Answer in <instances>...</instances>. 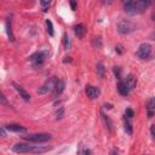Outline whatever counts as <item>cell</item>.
<instances>
[{
    "label": "cell",
    "mask_w": 155,
    "mask_h": 155,
    "mask_svg": "<svg viewBox=\"0 0 155 155\" xmlns=\"http://www.w3.org/2000/svg\"><path fill=\"white\" fill-rule=\"evenodd\" d=\"M150 6V0H126L124 2V10L130 15L142 13Z\"/></svg>",
    "instance_id": "obj_1"
},
{
    "label": "cell",
    "mask_w": 155,
    "mask_h": 155,
    "mask_svg": "<svg viewBox=\"0 0 155 155\" xmlns=\"http://www.w3.org/2000/svg\"><path fill=\"white\" fill-rule=\"evenodd\" d=\"M12 150L15 153H19V154H23V153H45L47 150H50V148H46V147H39V145H30V144H27V143H17L12 147Z\"/></svg>",
    "instance_id": "obj_2"
},
{
    "label": "cell",
    "mask_w": 155,
    "mask_h": 155,
    "mask_svg": "<svg viewBox=\"0 0 155 155\" xmlns=\"http://www.w3.org/2000/svg\"><path fill=\"white\" fill-rule=\"evenodd\" d=\"M117 31L122 35H127V34H131L136 30L137 25L134 23H132L131 21H127V19H121L119 23H117Z\"/></svg>",
    "instance_id": "obj_3"
},
{
    "label": "cell",
    "mask_w": 155,
    "mask_h": 155,
    "mask_svg": "<svg viewBox=\"0 0 155 155\" xmlns=\"http://www.w3.org/2000/svg\"><path fill=\"white\" fill-rule=\"evenodd\" d=\"M46 54H47L46 51H38V52H35V53H33V54L30 56L29 61L31 62L33 67H35V68H36V67H40V65H42V63L45 62Z\"/></svg>",
    "instance_id": "obj_4"
},
{
    "label": "cell",
    "mask_w": 155,
    "mask_h": 155,
    "mask_svg": "<svg viewBox=\"0 0 155 155\" xmlns=\"http://www.w3.org/2000/svg\"><path fill=\"white\" fill-rule=\"evenodd\" d=\"M25 139L29 142H34V143H45L51 139V134L50 133H35V134L27 136Z\"/></svg>",
    "instance_id": "obj_5"
},
{
    "label": "cell",
    "mask_w": 155,
    "mask_h": 155,
    "mask_svg": "<svg viewBox=\"0 0 155 155\" xmlns=\"http://www.w3.org/2000/svg\"><path fill=\"white\" fill-rule=\"evenodd\" d=\"M150 53H151V46H150L149 44H147V42L140 44L139 47H138V50H137V52H136V54H137V57H138L139 59H145V58H148V57L150 56Z\"/></svg>",
    "instance_id": "obj_6"
},
{
    "label": "cell",
    "mask_w": 155,
    "mask_h": 155,
    "mask_svg": "<svg viewBox=\"0 0 155 155\" xmlns=\"http://www.w3.org/2000/svg\"><path fill=\"white\" fill-rule=\"evenodd\" d=\"M56 81H57L56 79H52V80L47 81L45 85H42L41 87H39V88L36 90L38 94H46V93H48V92L53 91V88H54V85H56Z\"/></svg>",
    "instance_id": "obj_7"
},
{
    "label": "cell",
    "mask_w": 155,
    "mask_h": 155,
    "mask_svg": "<svg viewBox=\"0 0 155 155\" xmlns=\"http://www.w3.org/2000/svg\"><path fill=\"white\" fill-rule=\"evenodd\" d=\"M86 94H87L88 98L96 99V98L99 97L101 91H99L97 87H94V86H87V87H86Z\"/></svg>",
    "instance_id": "obj_8"
},
{
    "label": "cell",
    "mask_w": 155,
    "mask_h": 155,
    "mask_svg": "<svg viewBox=\"0 0 155 155\" xmlns=\"http://www.w3.org/2000/svg\"><path fill=\"white\" fill-rule=\"evenodd\" d=\"M64 87H65L64 81L63 80H57L56 81V85H54V88H53V97L57 98L64 91Z\"/></svg>",
    "instance_id": "obj_9"
},
{
    "label": "cell",
    "mask_w": 155,
    "mask_h": 155,
    "mask_svg": "<svg viewBox=\"0 0 155 155\" xmlns=\"http://www.w3.org/2000/svg\"><path fill=\"white\" fill-rule=\"evenodd\" d=\"M5 127H6L8 131H11V132H16V133H25V132H27V128L23 127V126H21V125H18V124L6 125Z\"/></svg>",
    "instance_id": "obj_10"
},
{
    "label": "cell",
    "mask_w": 155,
    "mask_h": 155,
    "mask_svg": "<svg viewBox=\"0 0 155 155\" xmlns=\"http://www.w3.org/2000/svg\"><path fill=\"white\" fill-rule=\"evenodd\" d=\"M13 87H15V90L19 93V96L24 99V101H30V94L22 87V86H19L18 84H16V82H13Z\"/></svg>",
    "instance_id": "obj_11"
},
{
    "label": "cell",
    "mask_w": 155,
    "mask_h": 155,
    "mask_svg": "<svg viewBox=\"0 0 155 155\" xmlns=\"http://www.w3.org/2000/svg\"><path fill=\"white\" fill-rule=\"evenodd\" d=\"M125 82H126V85L128 86L130 91L134 90L136 86H137V79H136V76H134L133 74H128L127 78H126V80H125Z\"/></svg>",
    "instance_id": "obj_12"
},
{
    "label": "cell",
    "mask_w": 155,
    "mask_h": 155,
    "mask_svg": "<svg viewBox=\"0 0 155 155\" xmlns=\"http://www.w3.org/2000/svg\"><path fill=\"white\" fill-rule=\"evenodd\" d=\"M117 91L124 97H126L130 93V88H128V86L126 85L125 81H119V84H117Z\"/></svg>",
    "instance_id": "obj_13"
},
{
    "label": "cell",
    "mask_w": 155,
    "mask_h": 155,
    "mask_svg": "<svg viewBox=\"0 0 155 155\" xmlns=\"http://www.w3.org/2000/svg\"><path fill=\"white\" fill-rule=\"evenodd\" d=\"M74 33H75V35L78 38H82L85 35V33H86V27L84 24H76L74 27Z\"/></svg>",
    "instance_id": "obj_14"
},
{
    "label": "cell",
    "mask_w": 155,
    "mask_h": 155,
    "mask_svg": "<svg viewBox=\"0 0 155 155\" xmlns=\"http://www.w3.org/2000/svg\"><path fill=\"white\" fill-rule=\"evenodd\" d=\"M124 128H125V131H126V133L127 134H132V132H133V128H132V124H131V119H128V117H126V116H124Z\"/></svg>",
    "instance_id": "obj_15"
},
{
    "label": "cell",
    "mask_w": 155,
    "mask_h": 155,
    "mask_svg": "<svg viewBox=\"0 0 155 155\" xmlns=\"http://www.w3.org/2000/svg\"><path fill=\"white\" fill-rule=\"evenodd\" d=\"M6 31H7V36L10 39V41H15V36L12 33V27H11V18L8 17L6 19Z\"/></svg>",
    "instance_id": "obj_16"
},
{
    "label": "cell",
    "mask_w": 155,
    "mask_h": 155,
    "mask_svg": "<svg viewBox=\"0 0 155 155\" xmlns=\"http://www.w3.org/2000/svg\"><path fill=\"white\" fill-rule=\"evenodd\" d=\"M147 109H148V114H149V117H150V116L153 115V111L155 110V97H153V98L148 102Z\"/></svg>",
    "instance_id": "obj_17"
},
{
    "label": "cell",
    "mask_w": 155,
    "mask_h": 155,
    "mask_svg": "<svg viewBox=\"0 0 155 155\" xmlns=\"http://www.w3.org/2000/svg\"><path fill=\"white\" fill-rule=\"evenodd\" d=\"M63 45H64V48L65 50H69L71 47V40L68 36V34H64L63 35Z\"/></svg>",
    "instance_id": "obj_18"
},
{
    "label": "cell",
    "mask_w": 155,
    "mask_h": 155,
    "mask_svg": "<svg viewBox=\"0 0 155 155\" xmlns=\"http://www.w3.org/2000/svg\"><path fill=\"white\" fill-rule=\"evenodd\" d=\"M97 73L101 78H104V75H105V68H104L103 63H101V62L97 64Z\"/></svg>",
    "instance_id": "obj_19"
},
{
    "label": "cell",
    "mask_w": 155,
    "mask_h": 155,
    "mask_svg": "<svg viewBox=\"0 0 155 155\" xmlns=\"http://www.w3.org/2000/svg\"><path fill=\"white\" fill-rule=\"evenodd\" d=\"M46 27H47V33L51 35V36H53L54 35V30H53V24H52V22L50 21V19H46Z\"/></svg>",
    "instance_id": "obj_20"
},
{
    "label": "cell",
    "mask_w": 155,
    "mask_h": 155,
    "mask_svg": "<svg viewBox=\"0 0 155 155\" xmlns=\"http://www.w3.org/2000/svg\"><path fill=\"white\" fill-rule=\"evenodd\" d=\"M51 1L52 0H40V5L42 6V8H44V11H46V8L50 6V4H51Z\"/></svg>",
    "instance_id": "obj_21"
},
{
    "label": "cell",
    "mask_w": 155,
    "mask_h": 155,
    "mask_svg": "<svg viewBox=\"0 0 155 155\" xmlns=\"http://www.w3.org/2000/svg\"><path fill=\"white\" fill-rule=\"evenodd\" d=\"M114 74L116 76V79H121V68L120 67H114Z\"/></svg>",
    "instance_id": "obj_22"
},
{
    "label": "cell",
    "mask_w": 155,
    "mask_h": 155,
    "mask_svg": "<svg viewBox=\"0 0 155 155\" xmlns=\"http://www.w3.org/2000/svg\"><path fill=\"white\" fill-rule=\"evenodd\" d=\"M63 115H64V109L61 107V108H58V110L56 111V117H57V120H58V119H62Z\"/></svg>",
    "instance_id": "obj_23"
},
{
    "label": "cell",
    "mask_w": 155,
    "mask_h": 155,
    "mask_svg": "<svg viewBox=\"0 0 155 155\" xmlns=\"http://www.w3.org/2000/svg\"><path fill=\"white\" fill-rule=\"evenodd\" d=\"M133 115H134V113H133V110H132V109H130V108H128V109H126V110H125V116H126V117L132 119V117H133Z\"/></svg>",
    "instance_id": "obj_24"
},
{
    "label": "cell",
    "mask_w": 155,
    "mask_h": 155,
    "mask_svg": "<svg viewBox=\"0 0 155 155\" xmlns=\"http://www.w3.org/2000/svg\"><path fill=\"white\" fill-rule=\"evenodd\" d=\"M93 46H96V47H101L102 46V39L98 36V38H94V40H93Z\"/></svg>",
    "instance_id": "obj_25"
},
{
    "label": "cell",
    "mask_w": 155,
    "mask_h": 155,
    "mask_svg": "<svg viewBox=\"0 0 155 155\" xmlns=\"http://www.w3.org/2000/svg\"><path fill=\"white\" fill-rule=\"evenodd\" d=\"M70 7H71V10L76 8V0H70Z\"/></svg>",
    "instance_id": "obj_26"
},
{
    "label": "cell",
    "mask_w": 155,
    "mask_h": 155,
    "mask_svg": "<svg viewBox=\"0 0 155 155\" xmlns=\"http://www.w3.org/2000/svg\"><path fill=\"white\" fill-rule=\"evenodd\" d=\"M150 132H151V136L155 138V125H153V126L150 127Z\"/></svg>",
    "instance_id": "obj_27"
},
{
    "label": "cell",
    "mask_w": 155,
    "mask_h": 155,
    "mask_svg": "<svg viewBox=\"0 0 155 155\" xmlns=\"http://www.w3.org/2000/svg\"><path fill=\"white\" fill-rule=\"evenodd\" d=\"M80 154H91V151L88 149H84V150H79Z\"/></svg>",
    "instance_id": "obj_28"
},
{
    "label": "cell",
    "mask_w": 155,
    "mask_h": 155,
    "mask_svg": "<svg viewBox=\"0 0 155 155\" xmlns=\"http://www.w3.org/2000/svg\"><path fill=\"white\" fill-rule=\"evenodd\" d=\"M0 133H1V136H2V137H5V136H6V133H5V127H1V128H0Z\"/></svg>",
    "instance_id": "obj_29"
},
{
    "label": "cell",
    "mask_w": 155,
    "mask_h": 155,
    "mask_svg": "<svg viewBox=\"0 0 155 155\" xmlns=\"http://www.w3.org/2000/svg\"><path fill=\"white\" fill-rule=\"evenodd\" d=\"M115 50H116L119 53H122V51H121V46H116V47H115Z\"/></svg>",
    "instance_id": "obj_30"
},
{
    "label": "cell",
    "mask_w": 155,
    "mask_h": 155,
    "mask_svg": "<svg viewBox=\"0 0 155 155\" xmlns=\"http://www.w3.org/2000/svg\"><path fill=\"white\" fill-rule=\"evenodd\" d=\"M150 39H151V40H155V33H151V34H150Z\"/></svg>",
    "instance_id": "obj_31"
},
{
    "label": "cell",
    "mask_w": 155,
    "mask_h": 155,
    "mask_svg": "<svg viewBox=\"0 0 155 155\" xmlns=\"http://www.w3.org/2000/svg\"><path fill=\"white\" fill-rule=\"evenodd\" d=\"M151 18H153V21H155V11L153 12V15H151Z\"/></svg>",
    "instance_id": "obj_32"
},
{
    "label": "cell",
    "mask_w": 155,
    "mask_h": 155,
    "mask_svg": "<svg viewBox=\"0 0 155 155\" xmlns=\"http://www.w3.org/2000/svg\"><path fill=\"white\" fill-rule=\"evenodd\" d=\"M71 59H70V57H68V59H64V63H67V62H70Z\"/></svg>",
    "instance_id": "obj_33"
}]
</instances>
